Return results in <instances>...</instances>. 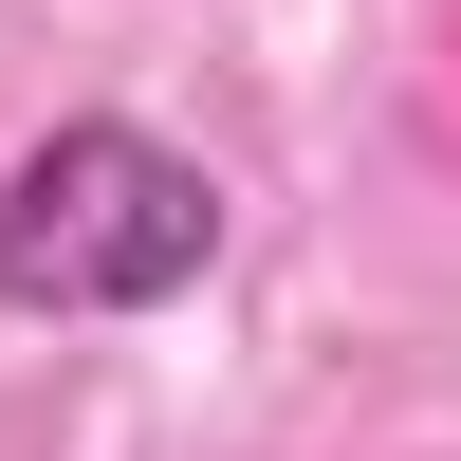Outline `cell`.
<instances>
[{
	"mask_svg": "<svg viewBox=\"0 0 461 461\" xmlns=\"http://www.w3.org/2000/svg\"><path fill=\"white\" fill-rule=\"evenodd\" d=\"M221 258V185L130 111H74L0 167V314H167Z\"/></svg>",
	"mask_w": 461,
	"mask_h": 461,
	"instance_id": "obj_1",
	"label": "cell"
}]
</instances>
